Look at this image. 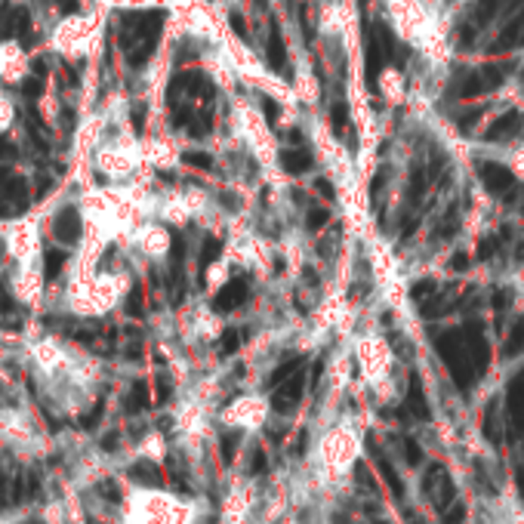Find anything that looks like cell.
<instances>
[{"mask_svg":"<svg viewBox=\"0 0 524 524\" xmlns=\"http://www.w3.org/2000/svg\"><path fill=\"white\" fill-rule=\"evenodd\" d=\"M355 361H358V367L364 373V379L373 382V386H379V382L389 379L392 373V364H395V352H392V345L386 336L379 333H364L355 340Z\"/></svg>","mask_w":524,"mask_h":524,"instance_id":"6da1fadb","label":"cell"},{"mask_svg":"<svg viewBox=\"0 0 524 524\" xmlns=\"http://www.w3.org/2000/svg\"><path fill=\"white\" fill-rule=\"evenodd\" d=\"M268 416V401L262 395H241L229 404V410L222 414V419H226L229 426L235 429H244V432H250V429H259L262 423H266Z\"/></svg>","mask_w":524,"mask_h":524,"instance_id":"7a4b0ae2","label":"cell"},{"mask_svg":"<svg viewBox=\"0 0 524 524\" xmlns=\"http://www.w3.org/2000/svg\"><path fill=\"white\" fill-rule=\"evenodd\" d=\"M9 308H13V299H9V293L0 287V312H9Z\"/></svg>","mask_w":524,"mask_h":524,"instance_id":"ba28073f","label":"cell"},{"mask_svg":"<svg viewBox=\"0 0 524 524\" xmlns=\"http://www.w3.org/2000/svg\"><path fill=\"white\" fill-rule=\"evenodd\" d=\"M0 506H6V475L0 472Z\"/></svg>","mask_w":524,"mask_h":524,"instance_id":"9c48e42d","label":"cell"},{"mask_svg":"<svg viewBox=\"0 0 524 524\" xmlns=\"http://www.w3.org/2000/svg\"><path fill=\"white\" fill-rule=\"evenodd\" d=\"M43 268H46V278H59L65 268V250H46Z\"/></svg>","mask_w":524,"mask_h":524,"instance_id":"8992f818","label":"cell"},{"mask_svg":"<svg viewBox=\"0 0 524 524\" xmlns=\"http://www.w3.org/2000/svg\"><path fill=\"white\" fill-rule=\"evenodd\" d=\"M497 157L503 161V167H506V170H509V176H512V179L524 182V142L512 145V148H500V152H497Z\"/></svg>","mask_w":524,"mask_h":524,"instance_id":"5b68a950","label":"cell"},{"mask_svg":"<svg viewBox=\"0 0 524 524\" xmlns=\"http://www.w3.org/2000/svg\"><path fill=\"white\" fill-rule=\"evenodd\" d=\"M13 154H16V152H13V148H9L6 142H0V157H13Z\"/></svg>","mask_w":524,"mask_h":524,"instance_id":"30bf717a","label":"cell"},{"mask_svg":"<svg viewBox=\"0 0 524 524\" xmlns=\"http://www.w3.org/2000/svg\"><path fill=\"white\" fill-rule=\"evenodd\" d=\"M41 93H43V74H34V78H28V80L22 83V96L37 99Z\"/></svg>","mask_w":524,"mask_h":524,"instance_id":"52a82bcc","label":"cell"},{"mask_svg":"<svg viewBox=\"0 0 524 524\" xmlns=\"http://www.w3.org/2000/svg\"><path fill=\"white\" fill-rule=\"evenodd\" d=\"M53 231L56 238L62 241L65 247H74L83 235V222H80V213L74 207H62L59 213H56V222H53Z\"/></svg>","mask_w":524,"mask_h":524,"instance_id":"3957f363","label":"cell"},{"mask_svg":"<svg viewBox=\"0 0 524 524\" xmlns=\"http://www.w3.org/2000/svg\"><path fill=\"white\" fill-rule=\"evenodd\" d=\"M379 96L392 102V105H398V102H404V93H407V78L401 74L398 68H382L379 74Z\"/></svg>","mask_w":524,"mask_h":524,"instance_id":"277c9868","label":"cell"}]
</instances>
